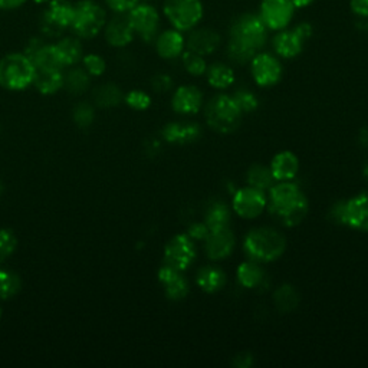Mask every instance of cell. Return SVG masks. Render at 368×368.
Masks as SVG:
<instances>
[{"mask_svg": "<svg viewBox=\"0 0 368 368\" xmlns=\"http://www.w3.org/2000/svg\"><path fill=\"white\" fill-rule=\"evenodd\" d=\"M267 32L258 13H242L235 18L229 29V58L240 65L250 62L266 45Z\"/></svg>", "mask_w": 368, "mask_h": 368, "instance_id": "cell-1", "label": "cell"}, {"mask_svg": "<svg viewBox=\"0 0 368 368\" xmlns=\"http://www.w3.org/2000/svg\"><path fill=\"white\" fill-rule=\"evenodd\" d=\"M269 211L285 226L300 224L308 213V199L291 181H279L269 189Z\"/></svg>", "mask_w": 368, "mask_h": 368, "instance_id": "cell-2", "label": "cell"}, {"mask_svg": "<svg viewBox=\"0 0 368 368\" xmlns=\"http://www.w3.org/2000/svg\"><path fill=\"white\" fill-rule=\"evenodd\" d=\"M287 248L285 237L275 229L258 228L250 231L244 242L248 257L259 263L274 262L284 254Z\"/></svg>", "mask_w": 368, "mask_h": 368, "instance_id": "cell-3", "label": "cell"}, {"mask_svg": "<svg viewBox=\"0 0 368 368\" xmlns=\"http://www.w3.org/2000/svg\"><path fill=\"white\" fill-rule=\"evenodd\" d=\"M206 121L211 130L220 134H229L237 130L242 121V109L239 108L233 96L216 95L206 107Z\"/></svg>", "mask_w": 368, "mask_h": 368, "instance_id": "cell-4", "label": "cell"}, {"mask_svg": "<svg viewBox=\"0 0 368 368\" xmlns=\"http://www.w3.org/2000/svg\"><path fill=\"white\" fill-rule=\"evenodd\" d=\"M35 65L25 53H10L0 61V85L10 91H21L34 83Z\"/></svg>", "mask_w": 368, "mask_h": 368, "instance_id": "cell-5", "label": "cell"}, {"mask_svg": "<svg viewBox=\"0 0 368 368\" xmlns=\"http://www.w3.org/2000/svg\"><path fill=\"white\" fill-rule=\"evenodd\" d=\"M163 13L168 23L180 32H190L205 16L202 0H164Z\"/></svg>", "mask_w": 368, "mask_h": 368, "instance_id": "cell-6", "label": "cell"}, {"mask_svg": "<svg viewBox=\"0 0 368 368\" xmlns=\"http://www.w3.org/2000/svg\"><path fill=\"white\" fill-rule=\"evenodd\" d=\"M107 13L100 3L94 2V0H79L78 3H75L70 29L82 39H91L103 31Z\"/></svg>", "mask_w": 368, "mask_h": 368, "instance_id": "cell-7", "label": "cell"}, {"mask_svg": "<svg viewBox=\"0 0 368 368\" xmlns=\"http://www.w3.org/2000/svg\"><path fill=\"white\" fill-rule=\"evenodd\" d=\"M331 216L351 229L368 232V192L335 205L331 210Z\"/></svg>", "mask_w": 368, "mask_h": 368, "instance_id": "cell-8", "label": "cell"}, {"mask_svg": "<svg viewBox=\"0 0 368 368\" xmlns=\"http://www.w3.org/2000/svg\"><path fill=\"white\" fill-rule=\"evenodd\" d=\"M75 5L69 0H51L48 9L40 21L42 32L51 38L62 35V32L70 27L74 19Z\"/></svg>", "mask_w": 368, "mask_h": 368, "instance_id": "cell-9", "label": "cell"}, {"mask_svg": "<svg viewBox=\"0 0 368 368\" xmlns=\"http://www.w3.org/2000/svg\"><path fill=\"white\" fill-rule=\"evenodd\" d=\"M295 12L292 0H261L258 15L267 31L278 32L291 25Z\"/></svg>", "mask_w": 368, "mask_h": 368, "instance_id": "cell-10", "label": "cell"}, {"mask_svg": "<svg viewBox=\"0 0 368 368\" xmlns=\"http://www.w3.org/2000/svg\"><path fill=\"white\" fill-rule=\"evenodd\" d=\"M129 21L133 26L134 34L144 42H153L159 35L160 29V13L153 5L138 3L129 13Z\"/></svg>", "mask_w": 368, "mask_h": 368, "instance_id": "cell-11", "label": "cell"}, {"mask_svg": "<svg viewBox=\"0 0 368 368\" xmlns=\"http://www.w3.org/2000/svg\"><path fill=\"white\" fill-rule=\"evenodd\" d=\"M250 73L259 87H274L282 78V65L275 55L259 52L250 61Z\"/></svg>", "mask_w": 368, "mask_h": 368, "instance_id": "cell-12", "label": "cell"}, {"mask_svg": "<svg viewBox=\"0 0 368 368\" xmlns=\"http://www.w3.org/2000/svg\"><path fill=\"white\" fill-rule=\"evenodd\" d=\"M196 254L193 239L189 235H177L164 249V263L183 272L194 262Z\"/></svg>", "mask_w": 368, "mask_h": 368, "instance_id": "cell-13", "label": "cell"}, {"mask_svg": "<svg viewBox=\"0 0 368 368\" xmlns=\"http://www.w3.org/2000/svg\"><path fill=\"white\" fill-rule=\"evenodd\" d=\"M267 205V197L263 190L252 186L240 189L233 197V209L236 215L244 219H257Z\"/></svg>", "mask_w": 368, "mask_h": 368, "instance_id": "cell-14", "label": "cell"}, {"mask_svg": "<svg viewBox=\"0 0 368 368\" xmlns=\"http://www.w3.org/2000/svg\"><path fill=\"white\" fill-rule=\"evenodd\" d=\"M222 44L220 35L211 27H194L186 39V48L202 56L211 55L219 49Z\"/></svg>", "mask_w": 368, "mask_h": 368, "instance_id": "cell-15", "label": "cell"}, {"mask_svg": "<svg viewBox=\"0 0 368 368\" xmlns=\"http://www.w3.org/2000/svg\"><path fill=\"white\" fill-rule=\"evenodd\" d=\"M235 249V235L226 228L220 231L210 232L205 239V252L211 261H222L228 258Z\"/></svg>", "mask_w": 368, "mask_h": 368, "instance_id": "cell-16", "label": "cell"}, {"mask_svg": "<svg viewBox=\"0 0 368 368\" xmlns=\"http://www.w3.org/2000/svg\"><path fill=\"white\" fill-rule=\"evenodd\" d=\"M159 279L164 285L166 295L172 301H181L189 293L187 279L181 275V271H177L173 266L164 263L159 271Z\"/></svg>", "mask_w": 368, "mask_h": 368, "instance_id": "cell-17", "label": "cell"}, {"mask_svg": "<svg viewBox=\"0 0 368 368\" xmlns=\"http://www.w3.org/2000/svg\"><path fill=\"white\" fill-rule=\"evenodd\" d=\"M135 34L125 13H117L105 26V39L111 47L124 48L130 45Z\"/></svg>", "mask_w": 368, "mask_h": 368, "instance_id": "cell-18", "label": "cell"}, {"mask_svg": "<svg viewBox=\"0 0 368 368\" xmlns=\"http://www.w3.org/2000/svg\"><path fill=\"white\" fill-rule=\"evenodd\" d=\"M305 40L293 29L278 31L272 39V48L279 58L292 60L301 55L304 51Z\"/></svg>", "mask_w": 368, "mask_h": 368, "instance_id": "cell-19", "label": "cell"}, {"mask_svg": "<svg viewBox=\"0 0 368 368\" xmlns=\"http://www.w3.org/2000/svg\"><path fill=\"white\" fill-rule=\"evenodd\" d=\"M173 109L183 116H192L199 112L203 104V95L199 88L193 85H184L180 87L173 95Z\"/></svg>", "mask_w": 368, "mask_h": 368, "instance_id": "cell-20", "label": "cell"}, {"mask_svg": "<svg viewBox=\"0 0 368 368\" xmlns=\"http://www.w3.org/2000/svg\"><path fill=\"white\" fill-rule=\"evenodd\" d=\"M186 48V38L177 29H167L155 38V49L164 60H176Z\"/></svg>", "mask_w": 368, "mask_h": 368, "instance_id": "cell-21", "label": "cell"}, {"mask_svg": "<svg viewBox=\"0 0 368 368\" xmlns=\"http://www.w3.org/2000/svg\"><path fill=\"white\" fill-rule=\"evenodd\" d=\"M202 130L197 124L172 122L163 129V138L172 144H189L200 137Z\"/></svg>", "mask_w": 368, "mask_h": 368, "instance_id": "cell-22", "label": "cell"}, {"mask_svg": "<svg viewBox=\"0 0 368 368\" xmlns=\"http://www.w3.org/2000/svg\"><path fill=\"white\" fill-rule=\"evenodd\" d=\"M34 83L42 94H55L64 87V74L60 68H35Z\"/></svg>", "mask_w": 368, "mask_h": 368, "instance_id": "cell-23", "label": "cell"}, {"mask_svg": "<svg viewBox=\"0 0 368 368\" xmlns=\"http://www.w3.org/2000/svg\"><path fill=\"white\" fill-rule=\"evenodd\" d=\"M300 170L298 157L291 151L276 154L271 163V172L276 181H291Z\"/></svg>", "mask_w": 368, "mask_h": 368, "instance_id": "cell-24", "label": "cell"}, {"mask_svg": "<svg viewBox=\"0 0 368 368\" xmlns=\"http://www.w3.org/2000/svg\"><path fill=\"white\" fill-rule=\"evenodd\" d=\"M196 282L202 291L207 293H215L224 287L226 275L220 267L205 266L199 272H197Z\"/></svg>", "mask_w": 368, "mask_h": 368, "instance_id": "cell-25", "label": "cell"}, {"mask_svg": "<svg viewBox=\"0 0 368 368\" xmlns=\"http://www.w3.org/2000/svg\"><path fill=\"white\" fill-rule=\"evenodd\" d=\"M53 48L62 66L75 65L82 58V45L77 38H64Z\"/></svg>", "mask_w": 368, "mask_h": 368, "instance_id": "cell-26", "label": "cell"}, {"mask_svg": "<svg viewBox=\"0 0 368 368\" xmlns=\"http://www.w3.org/2000/svg\"><path fill=\"white\" fill-rule=\"evenodd\" d=\"M229 223H231V211L224 203L215 202L207 207L205 215V224L207 226L210 232L229 228Z\"/></svg>", "mask_w": 368, "mask_h": 368, "instance_id": "cell-27", "label": "cell"}, {"mask_svg": "<svg viewBox=\"0 0 368 368\" xmlns=\"http://www.w3.org/2000/svg\"><path fill=\"white\" fill-rule=\"evenodd\" d=\"M263 278V269L259 266V262L250 259L248 262L240 263L237 267V280L244 288L254 289L261 287Z\"/></svg>", "mask_w": 368, "mask_h": 368, "instance_id": "cell-28", "label": "cell"}, {"mask_svg": "<svg viewBox=\"0 0 368 368\" xmlns=\"http://www.w3.org/2000/svg\"><path fill=\"white\" fill-rule=\"evenodd\" d=\"M206 74H207L209 83L216 90L229 88L235 82L233 69L229 65L222 64V62L207 66Z\"/></svg>", "mask_w": 368, "mask_h": 368, "instance_id": "cell-29", "label": "cell"}, {"mask_svg": "<svg viewBox=\"0 0 368 368\" xmlns=\"http://www.w3.org/2000/svg\"><path fill=\"white\" fill-rule=\"evenodd\" d=\"M274 181H275V177L271 172V168H267L265 166H258V164L249 168V172H248L249 186L265 192L274 186Z\"/></svg>", "mask_w": 368, "mask_h": 368, "instance_id": "cell-30", "label": "cell"}, {"mask_svg": "<svg viewBox=\"0 0 368 368\" xmlns=\"http://www.w3.org/2000/svg\"><path fill=\"white\" fill-rule=\"evenodd\" d=\"M274 301L280 313H291V311H293L296 306H298L300 295L293 287L282 285L276 289L274 295Z\"/></svg>", "mask_w": 368, "mask_h": 368, "instance_id": "cell-31", "label": "cell"}, {"mask_svg": "<svg viewBox=\"0 0 368 368\" xmlns=\"http://www.w3.org/2000/svg\"><path fill=\"white\" fill-rule=\"evenodd\" d=\"M90 74L85 69H70L66 75H64V85L73 94H81L88 88Z\"/></svg>", "mask_w": 368, "mask_h": 368, "instance_id": "cell-32", "label": "cell"}, {"mask_svg": "<svg viewBox=\"0 0 368 368\" xmlns=\"http://www.w3.org/2000/svg\"><path fill=\"white\" fill-rule=\"evenodd\" d=\"M181 62H183L184 69H186L187 73L193 77H200L206 74V70H207V64L205 61V56L192 52L189 49L181 53Z\"/></svg>", "mask_w": 368, "mask_h": 368, "instance_id": "cell-33", "label": "cell"}, {"mask_svg": "<svg viewBox=\"0 0 368 368\" xmlns=\"http://www.w3.org/2000/svg\"><path fill=\"white\" fill-rule=\"evenodd\" d=\"M21 288L19 278L5 269H0V300H8L15 296Z\"/></svg>", "mask_w": 368, "mask_h": 368, "instance_id": "cell-34", "label": "cell"}, {"mask_svg": "<svg viewBox=\"0 0 368 368\" xmlns=\"http://www.w3.org/2000/svg\"><path fill=\"white\" fill-rule=\"evenodd\" d=\"M95 98H96L98 105L109 108V107L118 105L122 95H121L120 88L116 87V85H104V87H101L96 91Z\"/></svg>", "mask_w": 368, "mask_h": 368, "instance_id": "cell-35", "label": "cell"}, {"mask_svg": "<svg viewBox=\"0 0 368 368\" xmlns=\"http://www.w3.org/2000/svg\"><path fill=\"white\" fill-rule=\"evenodd\" d=\"M233 100L236 101V104L239 105V108L242 109V112H252L258 108L259 101L257 95L253 92L248 91V90H239L235 92Z\"/></svg>", "mask_w": 368, "mask_h": 368, "instance_id": "cell-36", "label": "cell"}, {"mask_svg": "<svg viewBox=\"0 0 368 368\" xmlns=\"http://www.w3.org/2000/svg\"><path fill=\"white\" fill-rule=\"evenodd\" d=\"M83 68L90 75L94 77H100L104 74L105 70V61L103 60V56L96 55V53H90L87 56H83L82 60Z\"/></svg>", "mask_w": 368, "mask_h": 368, "instance_id": "cell-37", "label": "cell"}, {"mask_svg": "<svg viewBox=\"0 0 368 368\" xmlns=\"http://www.w3.org/2000/svg\"><path fill=\"white\" fill-rule=\"evenodd\" d=\"M16 249V237L10 231H0V261L8 259Z\"/></svg>", "mask_w": 368, "mask_h": 368, "instance_id": "cell-38", "label": "cell"}, {"mask_svg": "<svg viewBox=\"0 0 368 368\" xmlns=\"http://www.w3.org/2000/svg\"><path fill=\"white\" fill-rule=\"evenodd\" d=\"M127 104H129L131 108L143 111L147 109L151 104V98L143 92V91H131L129 95H127Z\"/></svg>", "mask_w": 368, "mask_h": 368, "instance_id": "cell-39", "label": "cell"}, {"mask_svg": "<svg viewBox=\"0 0 368 368\" xmlns=\"http://www.w3.org/2000/svg\"><path fill=\"white\" fill-rule=\"evenodd\" d=\"M74 118L79 127H88L94 120V109L88 104H79L74 111Z\"/></svg>", "mask_w": 368, "mask_h": 368, "instance_id": "cell-40", "label": "cell"}, {"mask_svg": "<svg viewBox=\"0 0 368 368\" xmlns=\"http://www.w3.org/2000/svg\"><path fill=\"white\" fill-rule=\"evenodd\" d=\"M107 6L116 13H129L133 8H135L140 0H104Z\"/></svg>", "mask_w": 368, "mask_h": 368, "instance_id": "cell-41", "label": "cell"}, {"mask_svg": "<svg viewBox=\"0 0 368 368\" xmlns=\"http://www.w3.org/2000/svg\"><path fill=\"white\" fill-rule=\"evenodd\" d=\"M172 78H170L168 75L166 74H159V75H155L151 81V85H153V88L157 91V92H167L170 88H172Z\"/></svg>", "mask_w": 368, "mask_h": 368, "instance_id": "cell-42", "label": "cell"}, {"mask_svg": "<svg viewBox=\"0 0 368 368\" xmlns=\"http://www.w3.org/2000/svg\"><path fill=\"white\" fill-rule=\"evenodd\" d=\"M209 233H210V231L205 223H193L187 232V235L193 240H205L209 236Z\"/></svg>", "mask_w": 368, "mask_h": 368, "instance_id": "cell-43", "label": "cell"}, {"mask_svg": "<svg viewBox=\"0 0 368 368\" xmlns=\"http://www.w3.org/2000/svg\"><path fill=\"white\" fill-rule=\"evenodd\" d=\"M350 9L354 16H368V0H350Z\"/></svg>", "mask_w": 368, "mask_h": 368, "instance_id": "cell-44", "label": "cell"}, {"mask_svg": "<svg viewBox=\"0 0 368 368\" xmlns=\"http://www.w3.org/2000/svg\"><path fill=\"white\" fill-rule=\"evenodd\" d=\"M293 31L306 42L308 39H311L314 35V26L311 25L309 22H301V23H298L293 27Z\"/></svg>", "mask_w": 368, "mask_h": 368, "instance_id": "cell-45", "label": "cell"}, {"mask_svg": "<svg viewBox=\"0 0 368 368\" xmlns=\"http://www.w3.org/2000/svg\"><path fill=\"white\" fill-rule=\"evenodd\" d=\"M26 0H0V10H13L25 5Z\"/></svg>", "mask_w": 368, "mask_h": 368, "instance_id": "cell-46", "label": "cell"}, {"mask_svg": "<svg viewBox=\"0 0 368 368\" xmlns=\"http://www.w3.org/2000/svg\"><path fill=\"white\" fill-rule=\"evenodd\" d=\"M356 27L358 31L368 32V16H360L356 18Z\"/></svg>", "mask_w": 368, "mask_h": 368, "instance_id": "cell-47", "label": "cell"}, {"mask_svg": "<svg viewBox=\"0 0 368 368\" xmlns=\"http://www.w3.org/2000/svg\"><path fill=\"white\" fill-rule=\"evenodd\" d=\"M315 2V0H292L295 9H305Z\"/></svg>", "mask_w": 368, "mask_h": 368, "instance_id": "cell-48", "label": "cell"}, {"mask_svg": "<svg viewBox=\"0 0 368 368\" xmlns=\"http://www.w3.org/2000/svg\"><path fill=\"white\" fill-rule=\"evenodd\" d=\"M363 174H364L365 180L368 181V161H367V163H365V166H364V170H363Z\"/></svg>", "mask_w": 368, "mask_h": 368, "instance_id": "cell-49", "label": "cell"}, {"mask_svg": "<svg viewBox=\"0 0 368 368\" xmlns=\"http://www.w3.org/2000/svg\"><path fill=\"white\" fill-rule=\"evenodd\" d=\"M34 2H35L36 5H45V3H49L51 0H34Z\"/></svg>", "mask_w": 368, "mask_h": 368, "instance_id": "cell-50", "label": "cell"}, {"mask_svg": "<svg viewBox=\"0 0 368 368\" xmlns=\"http://www.w3.org/2000/svg\"><path fill=\"white\" fill-rule=\"evenodd\" d=\"M0 192H2V183H0Z\"/></svg>", "mask_w": 368, "mask_h": 368, "instance_id": "cell-51", "label": "cell"}]
</instances>
